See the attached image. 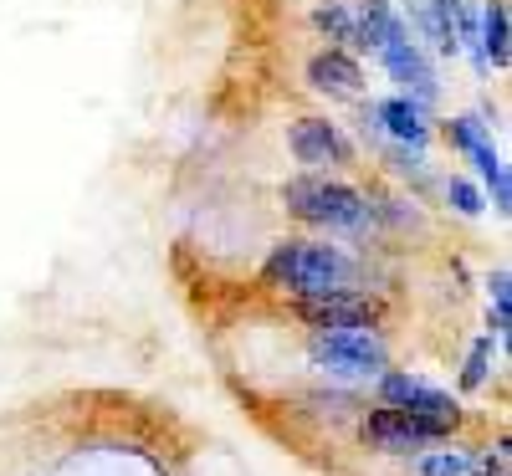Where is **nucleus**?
Instances as JSON below:
<instances>
[{
    "instance_id": "nucleus-5",
    "label": "nucleus",
    "mask_w": 512,
    "mask_h": 476,
    "mask_svg": "<svg viewBox=\"0 0 512 476\" xmlns=\"http://www.w3.org/2000/svg\"><path fill=\"white\" fill-rule=\"evenodd\" d=\"M287 144H292L297 164H308V169H344V164H354V144L344 139V128L328 123V118H297L287 128Z\"/></svg>"
},
{
    "instance_id": "nucleus-15",
    "label": "nucleus",
    "mask_w": 512,
    "mask_h": 476,
    "mask_svg": "<svg viewBox=\"0 0 512 476\" xmlns=\"http://www.w3.org/2000/svg\"><path fill=\"white\" fill-rule=\"evenodd\" d=\"M446 200H451L456 215H477V210H482V195L466 185V180H446Z\"/></svg>"
},
{
    "instance_id": "nucleus-7",
    "label": "nucleus",
    "mask_w": 512,
    "mask_h": 476,
    "mask_svg": "<svg viewBox=\"0 0 512 476\" xmlns=\"http://www.w3.org/2000/svg\"><path fill=\"white\" fill-rule=\"evenodd\" d=\"M441 436L431 425H420V420H410L405 410H395V405H384V410H374L369 420H364V446H374V451H384V456H410V451H431Z\"/></svg>"
},
{
    "instance_id": "nucleus-11",
    "label": "nucleus",
    "mask_w": 512,
    "mask_h": 476,
    "mask_svg": "<svg viewBox=\"0 0 512 476\" xmlns=\"http://www.w3.org/2000/svg\"><path fill=\"white\" fill-rule=\"evenodd\" d=\"M482 62L507 67V0H487V16H482Z\"/></svg>"
},
{
    "instance_id": "nucleus-3",
    "label": "nucleus",
    "mask_w": 512,
    "mask_h": 476,
    "mask_svg": "<svg viewBox=\"0 0 512 476\" xmlns=\"http://www.w3.org/2000/svg\"><path fill=\"white\" fill-rule=\"evenodd\" d=\"M308 354L328 374H384L390 369V349L374 328H313Z\"/></svg>"
},
{
    "instance_id": "nucleus-8",
    "label": "nucleus",
    "mask_w": 512,
    "mask_h": 476,
    "mask_svg": "<svg viewBox=\"0 0 512 476\" xmlns=\"http://www.w3.org/2000/svg\"><path fill=\"white\" fill-rule=\"evenodd\" d=\"M364 134H390L405 149H425L431 144V123H425V108L410 98H384L364 108Z\"/></svg>"
},
{
    "instance_id": "nucleus-2",
    "label": "nucleus",
    "mask_w": 512,
    "mask_h": 476,
    "mask_svg": "<svg viewBox=\"0 0 512 476\" xmlns=\"http://www.w3.org/2000/svg\"><path fill=\"white\" fill-rule=\"evenodd\" d=\"M282 205H287V215H297V221H308V226H323V231H369L374 226L369 195L354 190V185L323 180V175L287 180Z\"/></svg>"
},
{
    "instance_id": "nucleus-4",
    "label": "nucleus",
    "mask_w": 512,
    "mask_h": 476,
    "mask_svg": "<svg viewBox=\"0 0 512 476\" xmlns=\"http://www.w3.org/2000/svg\"><path fill=\"white\" fill-rule=\"evenodd\" d=\"M379 400L395 405V410H405V415L420 420V425H431L436 436H451V430L461 425L456 400L441 395V389H431V384L410 379V374H390V369H384V374H379Z\"/></svg>"
},
{
    "instance_id": "nucleus-6",
    "label": "nucleus",
    "mask_w": 512,
    "mask_h": 476,
    "mask_svg": "<svg viewBox=\"0 0 512 476\" xmlns=\"http://www.w3.org/2000/svg\"><path fill=\"white\" fill-rule=\"evenodd\" d=\"M297 318H308L313 328H369L379 318V297L344 287V292H318V297H297Z\"/></svg>"
},
{
    "instance_id": "nucleus-14",
    "label": "nucleus",
    "mask_w": 512,
    "mask_h": 476,
    "mask_svg": "<svg viewBox=\"0 0 512 476\" xmlns=\"http://www.w3.org/2000/svg\"><path fill=\"white\" fill-rule=\"evenodd\" d=\"M487 364H492V338H477V349H472V359H466V374H461V384H466V389H482V379H487Z\"/></svg>"
},
{
    "instance_id": "nucleus-12",
    "label": "nucleus",
    "mask_w": 512,
    "mask_h": 476,
    "mask_svg": "<svg viewBox=\"0 0 512 476\" xmlns=\"http://www.w3.org/2000/svg\"><path fill=\"white\" fill-rule=\"evenodd\" d=\"M446 139H451V144H456L461 154H477L482 144H492V139H487V123H482V118H451V123H446Z\"/></svg>"
},
{
    "instance_id": "nucleus-10",
    "label": "nucleus",
    "mask_w": 512,
    "mask_h": 476,
    "mask_svg": "<svg viewBox=\"0 0 512 476\" xmlns=\"http://www.w3.org/2000/svg\"><path fill=\"white\" fill-rule=\"evenodd\" d=\"M313 26L338 41V47H359V26H354V11H349V0H323V6L313 11Z\"/></svg>"
},
{
    "instance_id": "nucleus-9",
    "label": "nucleus",
    "mask_w": 512,
    "mask_h": 476,
    "mask_svg": "<svg viewBox=\"0 0 512 476\" xmlns=\"http://www.w3.org/2000/svg\"><path fill=\"white\" fill-rule=\"evenodd\" d=\"M308 82H313L318 93H328V98H359L364 67H359L344 47H328V52H318V57L308 62Z\"/></svg>"
},
{
    "instance_id": "nucleus-13",
    "label": "nucleus",
    "mask_w": 512,
    "mask_h": 476,
    "mask_svg": "<svg viewBox=\"0 0 512 476\" xmlns=\"http://www.w3.org/2000/svg\"><path fill=\"white\" fill-rule=\"evenodd\" d=\"M420 476H472V461L461 451H436V456L420 461Z\"/></svg>"
},
{
    "instance_id": "nucleus-1",
    "label": "nucleus",
    "mask_w": 512,
    "mask_h": 476,
    "mask_svg": "<svg viewBox=\"0 0 512 476\" xmlns=\"http://www.w3.org/2000/svg\"><path fill=\"white\" fill-rule=\"evenodd\" d=\"M267 282L287 287L297 297H318V292H344L359 282V262L344 256L338 246H318V241H282L267 256Z\"/></svg>"
}]
</instances>
